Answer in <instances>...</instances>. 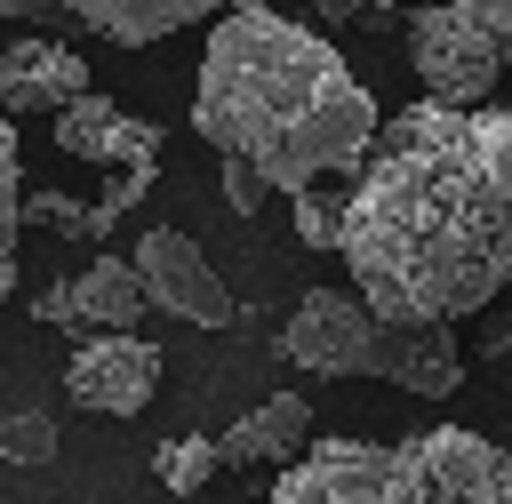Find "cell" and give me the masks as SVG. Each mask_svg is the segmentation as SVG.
Listing matches in <instances>:
<instances>
[{
  "label": "cell",
  "instance_id": "6da1fadb",
  "mask_svg": "<svg viewBox=\"0 0 512 504\" xmlns=\"http://www.w3.org/2000/svg\"><path fill=\"white\" fill-rule=\"evenodd\" d=\"M352 296L392 328H448L512 288V112L400 104L344 184Z\"/></svg>",
  "mask_w": 512,
  "mask_h": 504
},
{
  "label": "cell",
  "instance_id": "7a4b0ae2",
  "mask_svg": "<svg viewBox=\"0 0 512 504\" xmlns=\"http://www.w3.org/2000/svg\"><path fill=\"white\" fill-rule=\"evenodd\" d=\"M376 120V96L312 24L264 0L216 16L192 80V136L216 144V160L256 168L264 192H312L328 176H352L376 144Z\"/></svg>",
  "mask_w": 512,
  "mask_h": 504
},
{
  "label": "cell",
  "instance_id": "3957f363",
  "mask_svg": "<svg viewBox=\"0 0 512 504\" xmlns=\"http://www.w3.org/2000/svg\"><path fill=\"white\" fill-rule=\"evenodd\" d=\"M264 504H512V456L464 424L408 440H312Z\"/></svg>",
  "mask_w": 512,
  "mask_h": 504
},
{
  "label": "cell",
  "instance_id": "277c9868",
  "mask_svg": "<svg viewBox=\"0 0 512 504\" xmlns=\"http://www.w3.org/2000/svg\"><path fill=\"white\" fill-rule=\"evenodd\" d=\"M280 352L312 376H384L416 400H448L464 392V352L448 328H392L376 320L352 288H312L288 328H280Z\"/></svg>",
  "mask_w": 512,
  "mask_h": 504
},
{
  "label": "cell",
  "instance_id": "5b68a950",
  "mask_svg": "<svg viewBox=\"0 0 512 504\" xmlns=\"http://www.w3.org/2000/svg\"><path fill=\"white\" fill-rule=\"evenodd\" d=\"M408 64L432 104H488L512 72V0H424L408 16Z\"/></svg>",
  "mask_w": 512,
  "mask_h": 504
},
{
  "label": "cell",
  "instance_id": "8992f818",
  "mask_svg": "<svg viewBox=\"0 0 512 504\" xmlns=\"http://www.w3.org/2000/svg\"><path fill=\"white\" fill-rule=\"evenodd\" d=\"M136 296H144V312H168V320H184V328H232V288L216 280V264L200 256V240L192 232H176V224H152L144 240H136Z\"/></svg>",
  "mask_w": 512,
  "mask_h": 504
},
{
  "label": "cell",
  "instance_id": "52a82bcc",
  "mask_svg": "<svg viewBox=\"0 0 512 504\" xmlns=\"http://www.w3.org/2000/svg\"><path fill=\"white\" fill-rule=\"evenodd\" d=\"M152 392H160V344H144V336H96L64 368V400L96 408V416H136Z\"/></svg>",
  "mask_w": 512,
  "mask_h": 504
},
{
  "label": "cell",
  "instance_id": "ba28073f",
  "mask_svg": "<svg viewBox=\"0 0 512 504\" xmlns=\"http://www.w3.org/2000/svg\"><path fill=\"white\" fill-rule=\"evenodd\" d=\"M56 152L96 160V168H152V160H160V120H136V112H120L112 96L80 88V96L56 112Z\"/></svg>",
  "mask_w": 512,
  "mask_h": 504
},
{
  "label": "cell",
  "instance_id": "9c48e42d",
  "mask_svg": "<svg viewBox=\"0 0 512 504\" xmlns=\"http://www.w3.org/2000/svg\"><path fill=\"white\" fill-rule=\"evenodd\" d=\"M32 312H40L48 328L136 336V320H144V296H136V272H128V256H96L80 280H56L48 296H32Z\"/></svg>",
  "mask_w": 512,
  "mask_h": 504
},
{
  "label": "cell",
  "instance_id": "30bf717a",
  "mask_svg": "<svg viewBox=\"0 0 512 504\" xmlns=\"http://www.w3.org/2000/svg\"><path fill=\"white\" fill-rule=\"evenodd\" d=\"M80 88H96L80 48H64V40H0V120L64 112Z\"/></svg>",
  "mask_w": 512,
  "mask_h": 504
},
{
  "label": "cell",
  "instance_id": "8fae6325",
  "mask_svg": "<svg viewBox=\"0 0 512 504\" xmlns=\"http://www.w3.org/2000/svg\"><path fill=\"white\" fill-rule=\"evenodd\" d=\"M304 448H312V400H304V392H272V400H256V408L216 440L224 464H280V472H288Z\"/></svg>",
  "mask_w": 512,
  "mask_h": 504
},
{
  "label": "cell",
  "instance_id": "7c38bea8",
  "mask_svg": "<svg viewBox=\"0 0 512 504\" xmlns=\"http://www.w3.org/2000/svg\"><path fill=\"white\" fill-rule=\"evenodd\" d=\"M56 8H64L72 24L120 40V48H144V40H168V32L200 24V16H224V8H240V0H56Z\"/></svg>",
  "mask_w": 512,
  "mask_h": 504
},
{
  "label": "cell",
  "instance_id": "4fadbf2b",
  "mask_svg": "<svg viewBox=\"0 0 512 504\" xmlns=\"http://www.w3.org/2000/svg\"><path fill=\"white\" fill-rule=\"evenodd\" d=\"M152 472H160V488H168V496H200V488L224 472V456H216V440L176 432V440H160V448H152Z\"/></svg>",
  "mask_w": 512,
  "mask_h": 504
},
{
  "label": "cell",
  "instance_id": "5bb4252c",
  "mask_svg": "<svg viewBox=\"0 0 512 504\" xmlns=\"http://www.w3.org/2000/svg\"><path fill=\"white\" fill-rule=\"evenodd\" d=\"M16 208H24V152L16 120H0V304L16 296Z\"/></svg>",
  "mask_w": 512,
  "mask_h": 504
},
{
  "label": "cell",
  "instance_id": "9a60e30c",
  "mask_svg": "<svg viewBox=\"0 0 512 504\" xmlns=\"http://www.w3.org/2000/svg\"><path fill=\"white\" fill-rule=\"evenodd\" d=\"M0 456H8V464H48V456H56V416H40V408L0 416Z\"/></svg>",
  "mask_w": 512,
  "mask_h": 504
},
{
  "label": "cell",
  "instance_id": "2e32d148",
  "mask_svg": "<svg viewBox=\"0 0 512 504\" xmlns=\"http://www.w3.org/2000/svg\"><path fill=\"white\" fill-rule=\"evenodd\" d=\"M296 240L304 248H336L344 240V192H328V184L296 192Z\"/></svg>",
  "mask_w": 512,
  "mask_h": 504
},
{
  "label": "cell",
  "instance_id": "e0dca14e",
  "mask_svg": "<svg viewBox=\"0 0 512 504\" xmlns=\"http://www.w3.org/2000/svg\"><path fill=\"white\" fill-rule=\"evenodd\" d=\"M144 192H152V168H112V176H104V192L88 200V216H96V240H104V232L128 216V200H144Z\"/></svg>",
  "mask_w": 512,
  "mask_h": 504
},
{
  "label": "cell",
  "instance_id": "ac0fdd59",
  "mask_svg": "<svg viewBox=\"0 0 512 504\" xmlns=\"http://www.w3.org/2000/svg\"><path fill=\"white\" fill-rule=\"evenodd\" d=\"M224 200H232V216H256L272 192H264V176L256 168H240V160H224Z\"/></svg>",
  "mask_w": 512,
  "mask_h": 504
},
{
  "label": "cell",
  "instance_id": "d6986e66",
  "mask_svg": "<svg viewBox=\"0 0 512 504\" xmlns=\"http://www.w3.org/2000/svg\"><path fill=\"white\" fill-rule=\"evenodd\" d=\"M0 16H32V24H48V16H64L56 0H0Z\"/></svg>",
  "mask_w": 512,
  "mask_h": 504
},
{
  "label": "cell",
  "instance_id": "ffe728a7",
  "mask_svg": "<svg viewBox=\"0 0 512 504\" xmlns=\"http://www.w3.org/2000/svg\"><path fill=\"white\" fill-rule=\"evenodd\" d=\"M320 8V24H344V16H360V0H312Z\"/></svg>",
  "mask_w": 512,
  "mask_h": 504
},
{
  "label": "cell",
  "instance_id": "44dd1931",
  "mask_svg": "<svg viewBox=\"0 0 512 504\" xmlns=\"http://www.w3.org/2000/svg\"><path fill=\"white\" fill-rule=\"evenodd\" d=\"M488 352H512V320H488V336H480Z\"/></svg>",
  "mask_w": 512,
  "mask_h": 504
},
{
  "label": "cell",
  "instance_id": "7402d4cb",
  "mask_svg": "<svg viewBox=\"0 0 512 504\" xmlns=\"http://www.w3.org/2000/svg\"><path fill=\"white\" fill-rule=\"evenodd\" d=\"M360 8H424V0H360Z\"/></svg>",
  "mask_w": 512,
  "mask_h": 504
}]
</instances>
